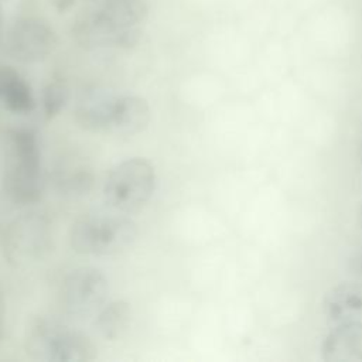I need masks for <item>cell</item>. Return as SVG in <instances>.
<instances>
[{
  "mask_svg": "<svg viewBox=\"0 0 362 362\" xmlns=\"http://www.w3.org/2000/svg\"><path fill=\"white\" fill-rule=\"evenodd\" d=\"M0 331H1V328H0Z\"/></svg>",
  "mask_w": 362,
  "mask_h": 362,
  "instance_id": "23",
  "label": "cell"
},
{
  "mask_svg": "<svg viewBox=\"0 0 362 362\" xmlns=\"http://www.w3.org/2000/svg\"><path fill=\"white\" fill-rule=\"evenodd\" d=\"M52 246L51 225L45 216L37 212L16 218L7 228L4 247L11 262H28L42 259Z\"/></svg>",
  "mask_w": 362,
  "mask_h": 362,
  "instance_id": "8",
  "label": "cell"
},
{
  "mask_svg": "<svg viewBox=\"0 0 362 362\" xmlns=\"http://www.w3.org/2000/svg\"><path fill=\"white\" fill-rule=\"evenodd\" d=\"M348 269L354 276L362 279V243L351 253L348 259Z\"/></svg>",
  "mask_w": 362,
  "mask_h": 362,
  "instance_id": "17",
  "label": "cell"
},
{
  "mask_svg": "<svg viewBox=\"0 0 362 362\" xmlns=\"http://www.w3.org/2000/svg\"><path fill=\"white\" fill-rule=\"evenodd\" d=\"M57 44V33L47 20L24 16L14 20L4 31L0 48L20 64H38L54 52Z\"/></svg>",
  "mask_w": 362,
  "mask_h": 362,
  "instance_id": "6",
  "label": "cell"
},
{
  "mask_svg": "<svg viewBox=\"0 0 362 362\" xmlns=\"http://www.w3.org/2000/svg\"><path fill=\"white\" fill-rule=\"evenodd\" d=\"M151 119L147 100L136 95H119L109 124V132L116 136H134L143 132Z\"/></svg>",
  "mask_w": 362,
  "mask_h": 362,
  "instance_id": "12",
  "label": "cell"
},
{
  "mask_svg": "<svg viewBox=\"0 0 362 362\" xmlns=\"http://www.w3.org/2000/svg\"><path fill=\"white\" fill-rule=\"evenodd\" d=\"M0 163L3 189L17 205L40 201L44 191L41 150L37 134L24 127L0 132Z\"/></svg>",
  "mask_w": 362,
  "mask_h": 362,
  "instance_id": "2",
  "label": "cell"
},
{
  "mask_svg": "<svg viewBox=\"0 0 362 362\" xmlns=\"http://www.w3.org/2000/svg\"><path fill=\"white\" fill-rule=\"evenodd\" d=\"M321 356L327 362L362 361V321L335 324L321 342Z\"/></svg>",
  "mask_w": 362,
  "mask_h": 362,
  "instance_id": "10",
  "label": "cell"
},
{
  "mask_svg": "<svg viewBox=\"0 0 362 362\" xmlns=\"http://www.w3.org/2000/svg\"><path fill=\"white\" fill-rule=\"evenodd\" d=\"M133 310L126 300L107 301L93 317V325L99 337L106 341H117L126 335L132 325Z\"/></svg>",
  "mask_w": 362,
  "mask_h": 362,
  "instance_id": "14",
  "label": "cell"
},
{
  "mask_svg": "<svg viewBox=\"0 0 362 362\" xmlns=\"http://www.w3.org/2000/svg\"><path fill=\"white\" fill-rule=\"evenodd\" d=\"M117 96L109 89L96 85L82 89L75 100V122L83 130L107 133Z\"/></svg>",
  "mask_w": 362,
  "mask_h": 362,
  "instance_id": "9",
  "label": "cell"
},
{
  "mask_svg": "<svg viewBox=\"0 0 362 362\" xmlns=\"http://www.w3.org/2000/svg\"><path fill=\"white\" fill-rule=\"evenodd\" d=\"M69 99V89L62 81L49 82L42 90V112L47 119H54L65 107Z\"/></svg>",
  "mask_w": 362,
  "mask_h": 362,
  "instance_id": "15",
  "label": "cell"
},
{
  "mask_svg": "<svg viewBox=\"0 0 362 362\" xmlns=\"http://www.w3.org/2000/svg\"><path fill=\"white\" fill-rule=\"evenodd\" d=\"M85 1L90 6H98V4H102V3H106V1H110V0H85Z\"/></svg>",
  "mask_w": 362,
  "mask_h": 362,
  "instance_id": "21",
  "label": "cell"
},
{
  "mask_svg": "<svg viewBox=\"0 0 362 362\" xmlns=\"http://www.w3.org/2000/svg\"><path fill=\"white\" fill-rule=\"evenodd\" d=\"M0 105L13 113H30L35 98L30 83L10 65L0 64Z\"/></svg>",
  "mask_w": 362,
  "mask_h": 362,
  "instance_id": "13",
  "label": "cell"
},
{
  "mask_svg": "<svg viewBox=\"0 0 362 362\" xmlns=\"http://www.w3.org/2000/svg\"><path fill=\"white\" fill-rule=\"evenodd\" d=\"M25 351L42 362H90L98 355L96 345L86 334L48 317L28 325Z\"/></svg>",
  "mask_w": 362,
  "mask_h": 362,
  "instance_id": "4",
  "label": "cell"
},
{
  "mask_svg": "<svg viewBox=\"0 0 362 362\" xmlns=\"http://www.w3.org/2000/svg\"><path fill=\"white\" fill-rule=\"evenodd\" d=\"M356 221H358V225H359V228L362 229V204L359 205V209H358V215H356Z\"/></svg>",
  "mask_w": 362,
  "mask_h": 362,
  "instance_id": "20",
  "label": "cell"
},
{
  "mask_svg": "<svg viewBox=\"0 0 362 362\" xmlns=\"http://www.w3.org/2000/svg\"><path fill=\"white\" fill-rule=\"evenodd\" d=\"M57 184L59 191H62L64 194L72 197L85 195L93 185V175L89 170L75 168L72 171L61 174L57 178Z\"/></svg>",
  "mask_w": 362,
  "mask_h": 362,
  "instance_id": "16",
  "label": "cell"
},
{
  "mask_svg": "<svg viewBox=\"0 0 362 362\" xmlns=\"http://www.w3.org/2000/svg\"><path fill=\"white\" fill-rule=\"evenodd\" d=\"M359 160H361V164H362V141H361V146H359Z\"/></svg>",
  "mask_w": 362,
  "mask_h": 362,
  "instance_id": "22",
  "label": "cell"
},
{
  "mask_svg": "<svg viewBox=\"0 0 362 362\" xmlns=\"http://www.w3.org/2000/svg\"><path fill=\"white\" fill-rule=\"evenodd\" d=\"M322 311L335 324L362 321V283L344 281L329 288L322 300Z\"/></svg>",
  "mask_w": 362,
  "mask_h": 362,
  "instance_id": "11",
  "label": "cell"
},
{
  "mask_svg": "<svg viewBox=\"0 0 362 362\" xmlns=\"http://www.w3.org/2000/svg\"><path fill=\"white\" fill-rule=\"evenodd\" d=\"M139 235L137 223L115 211L79 216L71 226L69 245L82 256H115L133 246Z\"/></svg>",
  "mask_w": 362,
  "mask_h": 362,
  "instance_id": "3",
  "label": "cell"
},
{
  "mask_svg": "<svg viewBox=\"0 0 362 362\" xmlns=\"http://www.w3.org/2000/svg\"><path fill=\"white\" fill-rule=\"evenodd\" d=\"M147 13L144 0H110L92 6L72 24V38L89 51L130 49L141 38Z\"/></svg>",
  "mask_w": 362,
  "mask_h": 362,
  "instance_id": "1",
  "label": "cell"
},
{
  "mask_svg": "<svg viewBox=\"0 0 362 362\" xmlns=\"http://www.w3.org/2000/svg\"><path fill=\"white\" fill-rule=\"evenodd\" d=\"M110 286L107 277L96 267L82 266L71 270L61 286L64 311L75 318L95 317L107 303Z\"/></svg>",
  "mask_w": 362,
  "mask_h": 362,
  "instance_id": "7",
  "label": "cell"
},
{
  "mask_svg": "<svg viewBox=\"0 0 362 362\" xmlns=\"http://www.w3.org/2000/svg\"><path fill=\"white\" fill-rule=\"evenodd\" d=\"M156 185L154 165L143 157H132L110 168L102 188L103 202L110 211L130 215L150 201Z\"/></svg>",
  "mask_w": 362,
  "mask_h": 362,
  "instance_id": "5",
  "label": "cell"
},
{
  "mask_svg": "<svg viewBox=\"0 0 362 362\" xmlns=\"http://www.w3.org/2000/svg\"><path fill=\"white\" fill-rule=\"evenodd\" d=\"M4 18H3V6H1V0H0V47L3 42V37H4Z\"/></svg>",
  "mask_w": 362,
  "mask_h": 362,
  "instance_id": "19",
  "label": "cell"
},
{
  "mask_svg": "<svg viewBox=\"0 0 362 362\" xmlns=\"http://www.w3.org/2000/svg\"><path fill=\"white\" fill-rule=\"evenodd\" d=\"M75 1L76 0H52V4L58 13H66L72 8Z\"/></svg>",
  "mask_w": 362,
  "mask_h": 362,
  "instance_id": "18",
  "label": "cell"
}]
</instances>
